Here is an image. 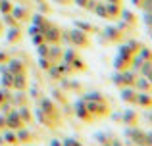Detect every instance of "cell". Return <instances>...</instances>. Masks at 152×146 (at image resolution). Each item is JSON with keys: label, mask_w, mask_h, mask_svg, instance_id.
<instances>
[{"label": "cell", "mask_w": 152, "mask_h": 146, "mask_svg": "<svg viewBox=\"0 0 152 146\" xmlns=\"http://www.w3.org/2000/svg\"><path fill=\"white\" fill-rule=\"evenodd\" d=\"M150 119H152V115H150Z\"/></svg>", "instance_id": "6da1fadb"}]
</instances>
